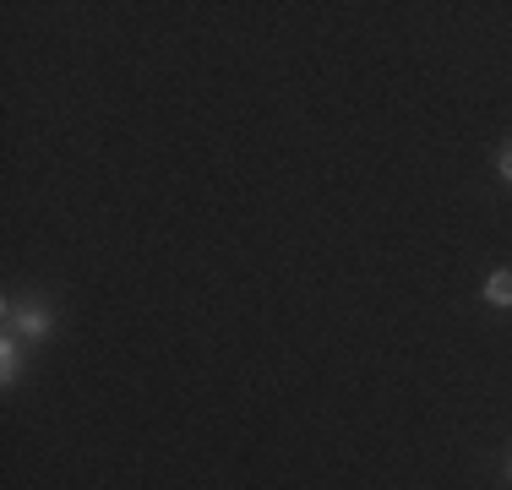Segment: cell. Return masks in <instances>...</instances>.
Here are the masks:
<instances>
[{
	"mask_svg": "<svg viewBox=\"0 0 512 490\" xmlns=\"http://www.w3.org/2000/svg\"><path fill=\"white\" fill-rule=\"evenodd\" d=\"M496 175H502L507 186H512V137L502 142V153H496Z\"/></svg>",
	"mask_w": 512,
	"mask_h": 490,
	"instance_id": "obj_4",
	"label": "cell"
},
{
	"mask_svg": "<svg viewBox=\"0 0 512 490\" xmlns=\"http://www.w3.org/2000/svg\"><path fill=\"white\" fill-rule=\"evenodd\" d=\"M507 474H512V458H507Z\"/></svg>",
	"mask_w": 512,
	"mask_h": 490,
	"instance_id": "obj_5",
	"label": "cell"
},
{
	"mask_svg": "<svg viewBox=\"0 0 512 490\" xmlns=\"http://www.w3.org/2000/svg\"><path fill=\"white\" fill-rule=\"evenodd\" d=\"M485 305H496V311H512V267H496V273L485 278Z\"/></svg>",
	"mask_w": 512,
	"mask_h": 490,
	"instance_id": "obj_2",
	"label": "cell"
},
{
	"mask_svg": "<svg viewBox=\"0 0 512 490\" xmlns=\"http://www.w3.org/2000/svg\"><path fill=\"white\" fill-rule=\"evenodd\" d=\"M6 327H11V338H44L50 333V305L44 300H6Z\"/></svg>",
	"mask_w": 512,
	"mask_h": 490,
	"instance_id": "obj_1",
	"label": "cell"
},
{
	"mask_svg": "<svg viewBox=\"0 0 512 490\" xmlns=\"http://www.w3.org/2000/svg\"><path fill=\"white\" fill-rule=\"evenodd\" d=\"M17 371H22V354H17V338L6 333V343H0V382H17Z\"/></svg>",
	"mask_w": 512,
	"mask_h": 490,
	"instance_id": "obj_3",
	"label": "cell"
}]
</instances>
